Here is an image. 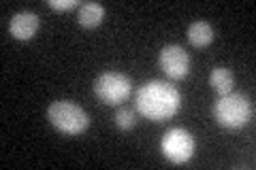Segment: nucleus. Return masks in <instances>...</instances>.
<instances>
[{
  "label": "nucleus",
  "instance_id": "7",
  "mask_svg": "<svg viewBox=\"0 0 256 170\" xmlns=\"http://www.w3.org/2000/svg\"><path fill=\"white\" fill-rule=\"evenodd\" d=\"M38 26H41V19H38L36 13L32 11H20L15 13L11 21H9V32L13 38L18 40H30L32 36L36 34Z\"/></svg>",
  "mask_w": 256,
  "mask_h": 170
},
{
  "label": "nucleus",
  "instance_id": "8",
  "mask_svg": "<svg viewBox=\"0 0 256 170\" xmlns=\"http://www.w3.org/2000/svg\"><path fill=\"white\" fill-rule=\"evenodd\" d=\"M105 17V6L98 2H82L77 11V21L84 28H96Z\"/></svg>",
  "mask_w": 256,
  "mask_h": 170
},
{
  "label": "nucleus",
  "instance_id": "2",
  "mask_svg": "<svg viewBox=\"0 0 256 170\" xmlns=\"http://www.w3.org/2000/svg\"><path fill=\"white\" fill-rule=\"evenodd\" d=\"M212 111H214V119L218 121L222 128H228V130H239V128H244L246 124H250L254 117L252 100L237 92L220 96V98L214 102Z\"/></svg>",
  "mask_w": 256,
  "mask_h": 170
},
{
  "label": "nucleus",
  "instance_id": "9",
  "mask_svg": "<svg viewBox=\"0 0 256 170\" xmlns=\"http://www.w3.org/2000/svg\"><path fill=\"white\" fill-rule=\"evenodd\" d=\"M214 38H216V32L212 28V23H207V21H194V23H190V28H188V40H190V45H194V47H207V45L214 43Z\"/></svg>",
  "mask_w": 256,
  "mask_h": 170
},
{
  "label": "nucleus",
  "instance_id": "6",
  "mask_svg": "<svg viewBox=\"0 0 256 170\" xmlns=\"http://www.w3.org/2000/svg\"><path fill=\"white\" fill-rule=\"evenodd\" d=\"M158 64L169 79H184L190 72V55L180 45H166L158 55Z\"/></svg>",
  "mask_w": 256,
  "mask_h": 170
},
{
  "label": "nucleus",
  "instance_id": "3",
  "mask_svg": "<svg viewBox=\"0 0 256 170\" xmlns=\"http://www.w3.org/2000/svg\"><path fill=\"white\" fill-rule=\"evenodd\" d=\"M47 119L52 121V126L56 130H60L62 134L77 136L88 130L90 126V117L88 113L79 107V104L70 100H56L47 109Z\"/></svg>",
  "mask_w": 256,
  "mask_h": 170
},
{
  "label": "nucleus",
  "instance_id": "12",
  "mask_svg": "<svg viewBox=\"0 0 256 170\" xmlns=\"http://www.w3.org/2000/svg\"><path fill=\"white\" fill-rule=\"evenodd\" d=\"M47 4L56 11H70V9H75V6H82L77 0H50Z\"/></svg>",
  "mask_w": 256,
  "mask_h": 170
},
{
  "label": "nucleus",
  "instance_id": "1",
  "mask_svg": "<svg viewBox=\"0 0 256 170\" xmlns=\"http://www.w3.org/2000/svg\"><path fill=\"white\" fill-rule=\"evenodd\" d=\"M134 104L137 111L150 121H169L178 115L182 107V94L175 85L154 79L139 87Z\"/></svg>",
  "mask_w": 256,
  "mask_h": 170
},
{
  "label": "nucleus",
  "instance_id": "4",
  "mask_svg": "<svg viewBox=\"0 0 256 170\" xmlns=\"http://www.w3.org/2000/svg\"><path fill=\"white\" fill-rule=\"evenodd\" d=\"M132 92V81L124 72L118 70H107L100 72L94 79V94L100 102L109 104V107H118L122 104Z\"/></svg>",
  "mask_w": 256,
  "mask_h": 170
},
{
  "label": "nucleus",
  "instance_id": "10",
  "mask_svg": "<svg viewBox=\"0 0 256 170\" xmlns=\"http://www.w3.org/2000/svg\"><path fill=\"white\" fill-rule=\"evenodd\" d=\"M210 85L220 96L230 94V92H233V87H235V75H233V70H228V68H224V66L214 68L210 72Z\"/></svg>",
  "mask_w": 256,
  "mask_h": 170
},
{
  "label": "nucleus",
  "instance_id": "11",
  "mask_svg": "<svg viewBox=\"0 0 256 170\" xmlns=\"http://www.w3.org/2000/svg\"><path fill=\"white\" fill-rule=\"evenodd\" d=\"M134 124H137V117H134V111L128 107H120L116 111V126L120 130H132Z\"/></svg>",
  "mask_w": 256,
  "mask_h": 170
},
{
  "label": "nucleus",
  "instance_id": "5",
  "mask_svg": "<svg viewBox=\"0 0 256 170\" xmlns=\"http://www.w3.org/2000/svg\"><path fill=\"white\" fill-rule=\"evenodd\" d=\"M160 151L171 164H186L194 156V139L184 128H171L160 141Z\"/></svg>",
  "mask_w": 256,
  "mask_h": 170
}]
</instances>
